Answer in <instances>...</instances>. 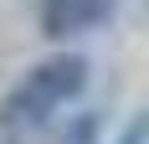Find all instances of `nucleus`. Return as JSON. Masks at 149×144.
I'll use <instances>...</instances> for the list:
<instances>
[{
  "label": "nucleus",
  "mask_w": 149,
  "mask_h": 144,
  "mask_svg": "<svg viewBox=\"0 0 149 144\" xmlns=\"http://www.w3.org/2000/svg\"><path fill=\"white\" fill-rule=\"evenodd\" d=\"M113 10H118V0H41L36 26H41L46 41H72V36H88V31L108 26Z\"/></svg>",
  "instance_id": "2"
},
{
  "label": "nucleus",
  "mask_w": 149,
  "mask_h": 144,
  "mask_svg": "<svg viewBox=\"0 0 149 144\" xmlns=\"http://www.w3.org/2000/svg\"><path fill=\"white\" fill-rule=\"evenodd\" d=\"M88 57L82 52H52L36 67L21 72V82L0 98V124L5 129H26V124H46L52 113H62L67 103H77L88 93Z\"/></svg>",
  "instance_id": "1"
}]
</instances>
